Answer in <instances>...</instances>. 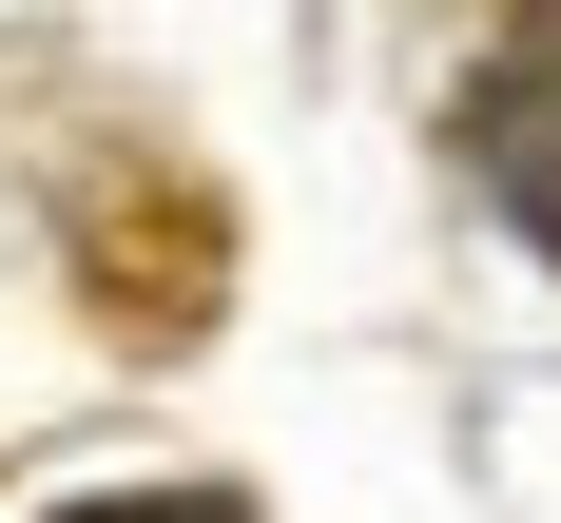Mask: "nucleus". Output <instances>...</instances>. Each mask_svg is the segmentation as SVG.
Returning <instances> with one entry per match:
<instances>
[{
	"instance_id": "f257e3e1",
	"label": "nucleus",
	"mask_w": 561,
	"mask_h": 523,
	"mask_svg": "<svg viewBox=\"0 0 561 523\" xmlns=\"http://www.w3.org/2000/svg\"><path fill=\"white\" fill-rule=\"evenodd\" d=\"M465 156H484V194L561 252V0H504V39L465 78Z\"/></svg>"
},
{
	"instance_id": "f03ea898",
	"label": "nucleus",
	"mask_w": 561,
	"mask_h": 523,
	"mask_svg": "<svg viewBox=\"0 0 561 523\" xmlns=\"http://www.w3.org/2000/svg\"><path fill=\"white\" fill-rule=\"evenodd\" d=\"M78 523H252V504H214V485H136V504H78Z\"/></svg>"
}]
</instances>
